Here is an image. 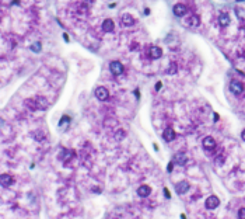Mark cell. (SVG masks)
<instances>
[{
  "mask_svg": "<svg viewBox=\"0 0 245 219\" xmlns=\"http://www.w3.org/2000/svg\"><path fill=\"white\" fill-rule=\"evenodd\" d=\"M109 70H111V73L115 75V76L122 75V73H123V65L118 61H113V62L109 63Z\"/></svg>",
  "mask_w": 245,
  "mask_h": 219,
  "instance_id": "cell-1",
  "label": "cell"
},
{
  "mask_svg": "<svg viewBox=\"0 0 245 219\" xmlns=\"http://www.w3.org/2000/svg\"><path fill=\"white\" fill-rule=\"evenodd\" d=\"M206 208L207 209H216L217 207L220 205V199H219V197H216V195H210L207 199H206Z\"/></svg>",
  "mask_w": 245,
  "mask_h": 219,
  "instance_id": "cell-2",
  "label": "cell"
},
{
  "mask_svg": "<svg viewBox=\"0 0 245 219\" xmlns=\"http://www.w3.org/2000/svg\"><path fill=\"white\" fill-rule=\"evenodd\" d=\"M230 90L234 93V94L239 95L242 91H244V84H242L241 81H238V80H233L230 83Z\"/></svg>",
  "mask_w": 245,
  "mask_h": 219,
  "instance_id": "cell-3",
  "label": "cell"
},
{
  "mask_svg": "<svg viewBox=\"0 0 245 219\" xmlns=\"http://www.w3.org/2000/svg\"><path fill=\"white\" fill-rule=\"evenodd\" d=\"M95 97L98 98L99 101H105L108 97H109V93H108V90L105 89V87H98V89L95 90Z\"/></svg>",
  "mask_w": 245,
  "mask_h": 219,
  "instance_id": "cell-4",
  "label": "cell"
},
{
  "mask_svg": "<svg viewBox=\"0 0 245 219\" xmlns=\"http://www.w3.org/2000/svg\"><path fill=\"white\" fill-rule=\"evenodd\" d=\"M172 11H174V14L177 17H182V16H185V14H186V6L182 4V3H178V4L174 6Z\"/></svg>",
  "mask_w": 245,
  "mask_h": 219,
  "instance_id": "cell-5",
  "label": "cell"
},
{
  "mask_svg": "<svg viewBox=\"0 0 245 219\" xmlns=\"http://www.w3.org/2000/svg\"><path fill=\"white\" fill-rule=\"evenodd\" d=\"M102 30H104L105 32H112V31L115 30V24H113L112 20L105 18L104 21H102Z\"/></svg>",
  "mask_w": 245,
  "mask_h": 219,
  "instance_id": "cell-6",
  "label": "cell"
},
{
  "mask_svg": "<svg viewBox=\"0 0 245 219\" xmlns=\"http://www.w3.org/2000/svg\"><path fill=\"white\" fill-rule=\"evenodd\" d=\"M202 145H203V148H205V149L210 150V149H214V148H216V140H214L211 136H206L205 139H203Z\"/></svg>",
  "mask_w": 245,
  "mask_h": 219,
  "instance_id": "cell-7",
  "label": "cell"
},
{
  "mask_svg": "<svg viewBox=\"0 0 245 219\" xmlns=\"http://www.w3.org/2000/svg\"><path fill=\"white\" fill-rule=\"evenodd\" d=\"M188 190H189V182L188 181H181L175 185V191H177L178 194H185V192H188Z\"/></svg>",
  "mask_w": 245,
  "mask_h": 219,
  "instance_id": "cell-8",
  "label": "cell"
},
{
  "mask_svg": "<svg viewBox=\"0 0 245 219\" xmlns=\"http://www.w3.org/2000/svg\"><path fill=\"white\" fill-rule=\"evenodd\" d=\"M174 160H175V163H177V164L183 166V164H186V162H188V156H186L183 152H179V153H177L174 156Z\"/></svg>",
  "mask_w": 245,
  "mask_h": 219,
  "instance_id": "cell-9",
  "label": "cell"
},
{
  "mask_svg": "<svg viewBox=\"0 0 245 219\" xmlns=\"http://www.w3.org/2000/svg\"><path fill=\"white\" fill-rule=\"evenodd\" d=\"M150 192H151V188H150L149 185H146V184L140 185V187L137 188V195H139V197H143V198L149 197Z\"/></svg>",
  "mask_w": 245,
  "mask_h": 219,
  "instance_id": "cell-10",
  "label": "cell"
},
{
  "mask_svg": "<svg viewBox=\"0 0 245 219\" xmlns=\"http://www.w3.org/2000/svg\"><path fill=\"white\" fill-rule=\"evenodd\" d=\"M163 138H164V140H167V142H171V140H174L175 139L174 129H172V128H167L165 131H164V134H163Z\"/></svg>",
  "mask_w": 245,
  "mask_h": 219,
  "instance_id": "cell-11",
  "label": "cell"
},
{
  "mask_svg": "<svg viewBox=\"0 0 245 219\" xmlns=\"http://www.w3.org/2000/svg\"><path fill=\"white\" fill-rule=\"evenodd\" d=\"M35 103H37V108H39V110H46L49 105L46 98H44V97H37L35 98Z\"/></svg>",
  "mask_w": 245,
  "mask_h": 219,
  "instance_id": "cell-12",
  "label": "cell"
},
{
  "mask_svg": "<svg viewBox=\"0 0 245 219\" xmlns=\"http://www.w3.org/2000/svg\"><path fill=\"white\" fill-rule=\"evenodd\" d=\"M230 16H228L227 13H223V14H220V17H219V22H220V25L221 27H227V25H230Z\"/></svg>",
  "mask_w": 245,
  "mask_h": 219,
  "instance_id": "cell-13",
  "label": "cell"
},
{
  "mask_svg": "<svg viewBox=\"0 0 245 219\" xmlns=\"http://www.w3.org/2000/svg\"><path fill=\"white\" fill-rule=\"evenodd\" d=\"M0 181H2V185H3V187H9V185L13 184V177L9 176V174H2Z\"/></svg>",
  "mask_w": 245,
  "mask_h": 219,
  "instance_id": "cell-14",
  "label": "cell"
},
{
  "mask_svg": "<svg viewBox=\"0 0 245 219\" xmlns=\"http://www.w3.org/2000/svg\"><path fill=\"white\" fill-rule=\"evenodd\" d=\"M199 24H200L199 16H191V17L188 18V25H189V27L196 28V27H199Z\"/></svg>",
  "mask_w": 245,
  "mask_h": 219,
  "instance_id": "cell-15",
  "label": "cell"
},
{
  "mask_svg": "<svg viewBox=\"0 0 245 219\" xmlns=\"http://www.w3.org/2000/svg\"><path fill=\"white\" fill-rule=\"evenodd\" d=\"M150 55H151V58L158 59V58L163 56V51H161V48H158V46H151L150 48Z\"/></svg>",
  "mask_w": 245,
  "mask_h": 219,
  "instance_id": "cell-16",
  "label": "cell"
},
{
  "mask_svg": "<svg viewBox=\"0 0 245 219\" xmlns=\"http://www.w3.org/2000/svg\"><path fill=\"white\" fill-rule=\"evenodd\" d=\"M73 156H74V152L70 150V149H65V150H62V153L59 154V157L62 160H69V159H72Z\"/></svg>",
  "mask_w": 245,
  "mask_h": 219,
  "instance_id": "cell-17",
  "label": "cell"
},
{
  "mask_svg": "<svg viewBox=\"0 0 245 219\" xmlns=\"http://www.w3.org/2000/svg\"><path fill=\"white\" fill-rule=\"evenodd\" d=\"M122 22H123L125 25H132L133 22H135V20H133V17L130 16V14H123V16H122Z\"/></svg>",
  "mask_w": 245,
  "mask_h": 219,
  "instance_id": "cell-18",
  "label": "cell"
},
{
  "mask_svg": "<svg viewBox=\"0 0 245 219\" xmlns=\"http://www.w3.org/2000/svg\"><path fill=\"white\" fill-rule=\"evenodd\" d=\"M167 73H168V75H174V73H177V65H175L174 62L169 63V67L167 69Z\"/></svg>",
  "mask_w": 245,
  "mask_h": 219,
  "instance_id": "cell-19",
  "label": "cell"
},
{
  "mask_svg": "<svg viewBox=\"0 0 245 219\" xmlns=\"http://www.w3.org/2000/svg\"><path fill=\"white\" fill-rule=\"evenodd\" d=\"M31 49L34 51V52H39L41 44H39V42H35V44H32V45H31Z\"/></svg>",
  "mask_w": 245,
  "mask_h": 219,
  "instance_id": "cell-20",
  "label": "cell"
},
{
  "mask_svg": "<svg viewBox=\"0 0 245 219\" xmlns=\"http://www.w3.org/2000/svg\"><path fill=\"white\" fill-rule=\"evenodd\" d=\"M238 218L245 219V208H241V209L238 211Z\"/></svg>",
  "mask_w": 245,
  "mask_h": 219,
  "instance_id": "cell-21",
  "label": "cell"
},
{
  "mask_svg": "<svg viewBox=\"0 0 245 219\" xmlns=\"http://www.w3.org/2000/svg\"><path fill=\"white\" fill-rule=\"evenodd\" d=\"M69 121H70V118H69V117H67V115H65V117H63V118H62V119H60V122H59V125H60V126H62V125H63V124H65V122H69Z\"/></svg>",
  "mask_w": 245,
  "mask_h": 219,
  "instance_id": "cell-22",
  "label": "cell"
},
{
  "mask_svg": "<svg viewBox=\"0 0 245 219\" xmlns=\"http://www.w3.org/2000/svg\"><path fill=\"white\" fill-rule=\"evenodd\" d=\"M164 195H165V198H171V195H169V191H168V188H164Z\"/></svg>",
  "mask_w": 245,
  "mask_h": 219,
  "instance_id": "cell-23",
  "label": "cell"
},
{
  "mask_svg": "<svg viewBox=\"0 0 245 219\" xmlns=\"http://www.w3.org/2000/svg\"><path fill=\"white\" fill-rule=\"evenodd\" d=\"M241 138H242V140H244V142H245V129L241 132Z\"/></svg>",
  "mask_w": 245,
  "mask_h": 219,
  "instance_id": "cell-24",
  "label": "cell"
},
{
  "mask_svg": "<svg viewBox=\"0 0 245 219\" xmlns=\"http://www.w3.org/2000/svg\"><path fill=\"white\" fill-rule=\"evenodd\" d=\"M171 171H172V163H169L168 164V173H171Z\"/></svg>",
  "mask_w": 245,
  "mask_h": 219,
  "instance_id": "cell-25",
  "label": "cell"
},
{
  "mask_svg": "<svg viewBox=\"0 0 245 219\" xmlns=\"http://www.w3.org/2000/svg\"><path fill=\"white\" fill-rule=\"evenodd\" d=\"M155 89H157V90H160V89H161V81H158V83H157V86H155Z\"/></svg>",
  "mask_w": 245,
  "mask_h": 219,
  "instance_id": "cell-26",
  "label": "cell"
},
{
  "mask_svg": "<svg viewBox=\"0 0 245 219\" xmlns=\"http://www.w3.org/2000/svg\"><path fill=\"white\" fill-rule=\"evenodd\" d=\"M63 38H65L66 41H69V36H67V34H63Z\"/></svg>",
  "mask_w": 245,
  "mask_h": 219,
  "instance_id": "cell-27",
  "label": "cell"
},
{
  "mask_svg": "<svg viewBox=\"0 0 245 219\" xmlns=\"http://www.w3.org/2000/svg\"><path fill=\"white\" fill-rule=\"evenodd\" d=\"M18 2H20V0H13V3H12V4H13V6H16Z\"/></svg>",
  "mask_w": 245,
  "mask_h": 219,
  "instance_id": "cell-28",
  "label": "cell"
},
{
  "mask_svg": "<svg viewBox=\"0 0 245 219\" xmlns=\"http://www.w3.org/2000/svg\"><path fill=\"white\" fill-rule=\"evenodd\" d=\"M238 2H245V0H238Z\"/></svg>",
  "mask_w": 245,
  "mask_h": 219,
  "instance_id": "cell-29",
  "label": "cell"
}]
</instances>
